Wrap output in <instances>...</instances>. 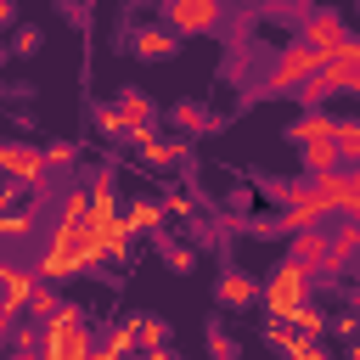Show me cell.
Here are the masks:
<instances>
[{
    "mask_svg": "<svg viewBox=\"0 0 360 360\" xmlns=\"http://www.w3.org/2000/svg\"><path fill=\"white\" fill-rule=\"evenodd\" d=\"M96 129H101L107 141H129V124L118 118V107H101V112H96Z\"/></svg>",
    "mask_w": 360,
    "mask_h": 360,
    "instance_id": "26",
    "label": "cell"
},
{
    "mask_svg": "<svg viewBox=\"0 0 360 360\" xmlns=\"http://www.w3.org/2000/svg\"><path fill=\"white\" fill-rule=\"evenodd\" d=\"M34 270H17V264H6V276H0V309L6 315H22L28 309V292H34Z\"/></svg>",
    "mask_w": 360,
    "mask_h": 360,
    "instance_id": "13",
    "label": "cell"
},
{
    "mask_svg": "<svg viewBox=\"0 0 360 360\" xmlns=\"http://www.w3.org/2000/svg\"><path fill=\"white\" fill-rule=\"evenodd\" d=\"M287 242H292V259H298L304 270H321V259H326V225H304V231H292Z\"/></svg>",
    "mask_w": 360,
    "mask_h": 360,
    "instance_id": "14",
    "label": "cell"
},
{
    "mask_svg": "<svg viewBox=\"0 0 360 360\" xmlns=\"http://www.w3.org/2000/svg\"><path fill=\"white\" fill-rule=\"evenodd\" d=\"M45 174V152L28 146V141H0V180L11 186H34Z\"/></svg>",
    "mask_w": 360,
    "mask_h": 360,
    "instance_id": "5",
    "label": "cell"
},
{
    "mask_svg": "<svg viewBox=\"0 0 360 360\" xmlns=\"http://www.w3.org/2000/svg\"><path fill=\"white\" fill-rule=\"evenodd\" d=\"M135 360H174V354H169V343H163V349H135Z\"/></svg>",
    "mask_w": 360,
    "mask_h": 360,
    "instance_id": "34",
    "label": "cell"
},
{
    "mask_svg": "<svg viewBox=\"0 0 360 360\" xmlns=\"http://www.w3.org/2000/svg\"><path fill=\"white\" fill-rule=\"evenodd\" d=\"M0 68H6V45H0Z\"/></svg>",
    "mask_w": 360,
    "mask_h": 360,
    "instance_id": "36",
    "label": "cell"
},
{
    "mask_svg": "<svg viewBox=\"0 0 360 360\" xmlns=\"http://www.w3.org/2000/svg\"><path fill=\"white\" fill-rule=\"evenodd\" d=\"M101 264V242H96V225L90 219H56L51 236H45V253L34 264L39 281H68V276H84Z\"/></svg>",
    "mask_w": 360,
    "mask_h": 360,
    "instance_id": "1",
    "label": "cell"
},
{
    "mask_svg": "<svg viewBox=\"0 0 360 360\" xmlns=\"http://www.w3.org/2000/svg\"><path fill=\"white\" fill-rule=\"evenodd\" d=\"M281 360H287V354H281Z\"/></svg>",
    "mask_w": 360,
    "mask_h": 360,
    "instance_id": "38",
    "label": "cell"
},
{
    "mask_svg": "<svg viewBox=\"0 0 360 360\" xmlns=\"http://www.w3.org/2000/svg\"><path fill=\"white\" fill-rule=\"evenodd\" d=\"M343 34H349V28H343V17H338L332 6H321V11H309V17H304V34H298V45H309L315 56H326V51H332Z\"/></svg>",
    "mask_w": 360,
    "mask_h": 360,
    "instance_id": "6",
    "label": "cell"
},
{
    "mask_svg": "<svg viewBox=\"0 0 360 360\" xmlns=\"http://www.w3.org/2000/svg\"><path fill=\"white\" fill-rule=\"evenodd\" d=\"M298 152H304V169H309V174L343 169V163H338V146H332V129H326V135H304V141H298Z\"/></svg>",
    "mask_w": 360,
    "mask_h": 360,
    "instance_id": "15",
    "label": "cell"
},
{
    "mask_svg": "<svg viewBox=\"0 0 360 360\" xmlns=\"http://www.w3.org/2000/svg\"><path fill=\"white\" fill-rule=\"evenodd\" d=\"M135 152H141V163H146V169H174V163H186V158H191V135H158V129H152Z\"/></svg>",
    "mask_w": 360,
    "mask_h": 360,
    "instance_id": "7",
    "label": "cell"
},
{
    "mask_svg": "<svg viewBox=\"0 0 360 360\" xmlns=\"http://www.w3.org/2000/svg\"><path fill=\"white\" fill-rule=\"evenodd\" d=\"M315 68H321V56H315L309 45H287V51L276 56V68L264 73V90H270V96H292Z\"/></svg>",
    "mask_w": 360,
    "mask_h": 360,
    "instance_id": "4",
    "label": "cell"
},
{
    "mask_svg": "<svg viewBox=\"0 0 360 360\" xmlns=\"http://www.w3.org/2000/svg\"><path fill=\"white\" fill-rule=\"evenodd\" d=\"M90 214V191H84V180L79 186H68L62 197H56V219H84Z\"/></svg>",
    "mask_w": 360,
    "mask_h": 360,
    "instance_id": "23",
    "label": "cell"
},
{
    "mask_svg": "<svg viewBox=\"0 0 360 360\" xmlns=\"http://www.w3.org/2000/svg\"><path fill=\"white\" fill-rule=\"evenodd\" d=\"M214 298H219L225 309H253V304H259V287H253V276H242V270H219Z\"/></svg>",
    "mask_w": 360,
    "mask_h": 360,
    "instance_id": "12",
    "label": "cell"
},
{
    "mask_svg": "<svg viewBox=\"0 0 360 360\" xmlns=\"http://www.w3.org/2000/svg\"><path fill=\"white\" fill-rule=\"evenodd\" d=\"M169 343V326L158 315H135V349H163Z\"/></svg>",
    "mask_w": 360,
    "mask_h": 360,
    "instance_id": "25",
    "label": "cell"
},
{
    "mask_svg": "<svg viewBox=\"0 0 360 360\" xmlns=\"http://www.w3.org/2000/svg\"><path fill=\"white\" fill-rule=\"evenodd\" d=\"M225 17V0H163V28L174 39H191V34H214Z\"/></svg>",
    "mask_w": 360,
    "mask_h": 360,
    "instance_id": "3",
    "label": "cell"
},
{
    "mask_svg": "<svg viewBox=\"0 0 360 360\" xmlns=\"http://www.w3.org/2000/svg\"><path fill=\"white\" fill-rule=\"evenodd\" d=\"M332 146L343 169H360V124L354 118H332Z\"/></svg>",
    "mask_w": 360,
    "mask_h": 360,
    "instance_id": "18",
    "label": "cell"
},
{
    "mask_svg": "<svg viewBox=\"0 0 360 360\" xmlns=\"http://www.w3.org/2000/svg\"><path fill=\"white\" fill-rule=\"evenodd\" d=\"M315 84L326 90V101H332V96H354V90H360V62L321 56V68H315Z\"/></svg>",
    "mask_w": 360,
    "mask_h": 360,
    "instance_id": "9",
    "label": "cell"
},
{
    "mask_svg": "<svg viewBox=\"0 0 360 360\" xmlns=\"http://www.w3.org/2000/svg\"><path fill=\"white\" fill-rule=\"evenodd\" d=\"M158 208H163V219H191V214H197V197L180 191V186H169V191L158 197Z\"/></svg>",
    "mask_w": 360,
    "mask_h": 360,
    "instance_id": "24",
    "label": "cell"
},
{
    "mask_svg": "<svg viewBox=\"0 0 360 360\" xmlns=\"http://www.w3.org/2000/svg\"><path fill=\"white\" fill-rule=\"evenodd\" d=\"M34 225H39V219H34L28 208H0V242H28Z\"/></svg>",
    "mask_w": 360,
    "mask_h": 360,
    "instance_id": "19",
    "label": "cell"
},
{
    "mask_svg": "<svg viewBox=\"0 0 360 360\" xmlns=\"http://www.w3.org/2000/svg\"><path fill=\"white\" fill-rule=\"evenodd\" d=\"M124 214V231L129 236H146V231H163V208H158V197H135L129 208H118Z\"/></svg>",
    "mask_w": 360,
    "mask_h": 360,
    "instance_id": "16",
    "label": "cell"
},
{
    "mask_svg": "<svg viewBox=\"0 0 360 360\" xmlns=\"http://www.w3.org/2000/svg\"><path fill=\"white\" fill-rule=\"evenodd\" d=\"M129 51H135V62H169V56L180 51V39L158 22V28H135V34H129Z\"/></svg>",
    "mask_w": 360,
    "mask_h": 360,
    "instance_id": "10",
    "label": "cell"
},
{
    "mask_svg": "<svg viewBox=\"0 0 360 360\" xmlns=\"http://www.w3.org/2000/svg\"><path fill=\"white\" fill-rule=\"evenodd\" d=\"M62 6H79V0H62Z\"/></svg>",
    "mask_w": 360,
    "mask_h": 360,
    "instance_id": "37",
    "label": "cell"
},
{
    "mask_svg": "<svg viewBox=\"0 0 360 360\" xmlns=\"http://www.w3.org/2000/svg\"><path fill=\"white\" fill-rule=\"evenodd\" d=\"M6 343H11V349H39V321H28V326H17V321H11Z\"/></svg>",
    "mask_w": 360,
    "mask_h": 360,
    "instance_id": "27",
    "label": "cell"
},
{
    "mask_svg": "<svg viewBox=\"0 0 360 360\" xmlns=\"http://www.w3.org/2000/svg\"><path fill=\"white\" fill-rule=\"evenodd\" d=\"M354 253H360V225L343 219V225H332V236H326V259H321V270H326V276H343V270L354 264Z\"/></svg>",
    "mask_w": 360,
    "mask_h": 360,
    "instance_id": "8",
    "label": "cell"
},
{
    "mask_svg": "<svg viewBox=\"0 0 360 360\" xmlns=\"http://www.w3.org/2000/svg\"><path fill=\"white\" fill-rule=\"evenodd\" d=\"M17 191H22V186H11V180H6V186H0V208H17Z\"/></svg>",
    "mask_w": 360,
    "mask_h": 360,
    "instance_id": "32",
    "label": "cell"
},
{
    "mask_svg": "<svg viewBox=\"0 0 360 360\" xmlns=\"http://www.w3.org/2000/svg\"><path fill=\"white\" fill-rule=\"evenodd\" d=\"M84 191H90V214H84V219H90V225H112V219H118L112 174H107V169H101V174H90V180H84Z\"/></svg>",
    "mask_w": 360,
    "mask_h": 360,
    "instance_id": "11",
    "label": "cell"
},
{
    "mask_svg": "<svg viewBox=\"0 0 360 360\" xmlns=\"http://www.w3.org/2000/svg\"><path fill=\"white\" fill-rule=\"evenodd\" d=\"M208 360H236V343H231V338H225L219 326L208 332Z\"/></svg>",
    "mask_w": 360,
    "mask_h": 360,
    "instance_id": "29",
    "label": "cell"
},
{
    "mask_svg": "<svg viewBox=\"0 0 360 360\" xmlns=\"http://www.w3.org/2000/svg\"><path fill=\"white\" fill-rule=\"evenodd\" d=\"M6 51H17V56H34V51H39V28H17Z\"/></svg>",
    "mask_w": 360,
    "mask_h": 360,
    "instance_id": "28",
    "label": "cell"
},
{
    "mask_svg": "<svg viewBox=\"0 0 360 360\" xmlns=\"http://www.w3.org/2000/svg\"><path fill=\"white\" fill-rule=\"evenodd\" d=\"M11 360H45L39 349H11Z\"/></svg>",
    "mask_w": 360,
    "mask_h": 360,
    "instance_id": "35",
    "label": "cell"
},
{
    "mask_svg": "<svg viewBox=\"0 0 360 360\" xmlns=\"http://www.w3.org/2000/svg\"><path fill=\"white\" fill-rule=\"evenodd\" d=\"M17 22V0H0V28H11Z\"/></svg>",
    "mask_w": 360,
    "mask_h": 360,
    "instance_id": "33",
    "label": "cell"
},
{
    "mask_svg": "<svg viewBox=\"0 0 360 360\" xmlns=\"http://www.w3.org/2000/svg\"><path fill=\"white\" fill-rule=\"evenodd\" d=\"M158 253H163V264H169L174 276H191V270H197V248H180V242L158 236Z\"/></svg>",
    "mask_w": 360,
    "mask_h": 360,
    "instance_id": "21",
    "label": "cell"
},
{
    "mask_svg": "<svg viewBox=\"0 0 360 360\" xmlns=\"http://www.w3.org/2000/svg\"><path fill=\"white\" fill-rule=\"evenodd\" d=\"M68 163H73V146H68V141L45 146V169H68Z\"/></svg>",
    "mask_w": 360,
    "mask_h": 360,
    "instance_id": "31",
    "label": "cell"
},
{
    "mask_svg": "<svg viewBox=\"0 0 360 360\" xmlns=\"http://www.w3.org/2000/svg\"><path fill=\"white\" fill-rule=\"evenodd\" d=\"M264 309H270V321H292L298 315V304H309V270L298 264V259H281L276 270H270V281H264Z\"/></svg>",
    "mask_w": 360,
    "mask_h": 360,
    "instance_id": "2",
    "label": "cell"
},
{
    "mask_svg": "<svg viewBox=\"0 0 360 360\" xmlns=\"http://www.w3.org/2000/svg\"><path fill=\"white\" fill-rule=\"evenodd\" d=\"M56 304H62V298H56V281H34V292H28V309H22V315L51 321V315H56Z\"/></svg>",
    "mask_w": 360,
    "mask_h": 360,
    "instance_id": "22",
    "label": "cell"
},
{
    "mask_svg": "<svg viewBox=\"0 0 360 360\" xmlns=\"http://www.w3.org/2000/svg\"><path fill=\"white\" fill-rule=\"evenodd\" d=\"M326 332H338L343 343H354V315H349V309H338V315H326Z\"/></svg>",
    "mask_w": 360,
    "mask_h": 360,
    "instance_id": "30",
    "label": "cell"
},
{
    "mask_svg": "<svg viewBox=\"0 0 360 360\" xmlns=\"http://www.w3.org/2000/svg\"><path fill=\"white\" fill-rule=\"evenodd\" d=\"M118 118H124L129 129H152L158 107H152V96H146V90H118Z\"/></svg>",
    "mask_w": 360,
    "mask_h": 360,
    "instance_id": "17",
    "label": "cell"
},
{
    "mask_svg": "<svg viewBox=\"0 0 360 360\" xmlns=\"http://www.w3.org/2000/svg\"><path fill=\"white\" fill-rule=\"evenodd\" d=\"M169 118H174V135H202V129H208V112H202L197 101H174Z\"/></svg>",
    "mask_w": 360,
    "mask_h": 360,
    "instance_id": "20",
    "label": "cell"
}]
</instances>
